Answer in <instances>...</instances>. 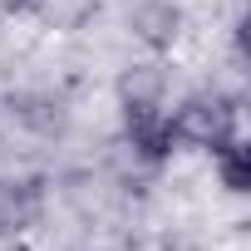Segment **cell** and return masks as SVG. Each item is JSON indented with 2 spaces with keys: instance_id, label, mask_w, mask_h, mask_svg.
Here are the masks:
<instances>
[{
  "instance_id": "1",
  "label": "cell",
  "mask_w": 251,
  "mask_h": 251,
  "mask_svg": "<svg viewBox=\"0 0 251 251\" xmlns=\"http://www.w3.org/2000/svg\"><path fill=\"white\" fill-rule=\"evenodd\" d=\"M168 123H173V143L197 148V153H217L222 143L236 138L241 108H236V99H226V94H187V99L168 113Z\"/></svg>"
},
{
  "instance_id": "5",
  "label": "cell",
  "mask_w": 251,
  "mask_h": 251,
  "mask_svg": "<svg viewBox=\"0 0 251 251\" xmlns=\"http://www.w3.org/2000/svg\"><path fill=\"white\" fill-rule=\"evenodd\" d=\"M5 5H10V10H35L40 0H5Z\"/></svg>"
},
{
  "instance_id": "3",
  "label": "cell",
  "mask_w": 251,
  "mask_h": 251,
  "mask_svg": "<svg viewBox=\"0 0 251 251\" xmlns=\"http://www.w3.org/2000/svg\"><path fill=\"white\" fill-rule=\"evenodd\" d=\"M212 158H217V177H222V187H226L231 197L251 192V148H246V138H241V133H236L231 143H222Z\"/></svg>"
},
{
  "instance_id": "4",
  "label": "cell",
  "mask_w": 251,
  "mask_h": 251,
  "mask_svg": "<svg viewBox=\"0 0 251 251\" xmlns=\"http://www.w3.org/2000/svg\"><path fill=\"white\" fill-rule=\"evenodd\" d=\"M30 217H35V197H30V187H20V182H10V177H0V236L25 231Z\"/></svg>"
},
{
  "instance_id": "2",
  "label": "cell",
  "mask_w": 251,
  "mask_h": 251,
  "mask_svg": "<svg viewBox=\"0 0 251 251\" xmlns=\"http://www.w3.org/2000/svg\"><path fill=\"white\" fill-rule=\"evenodd\" d=\"M123 138H128L133 158L148 163V168H158V163L173 158L177 143H173V123H168V108L158 103V94L133 89L128 99H123Z\"/></svg>"
}]
</instances>
